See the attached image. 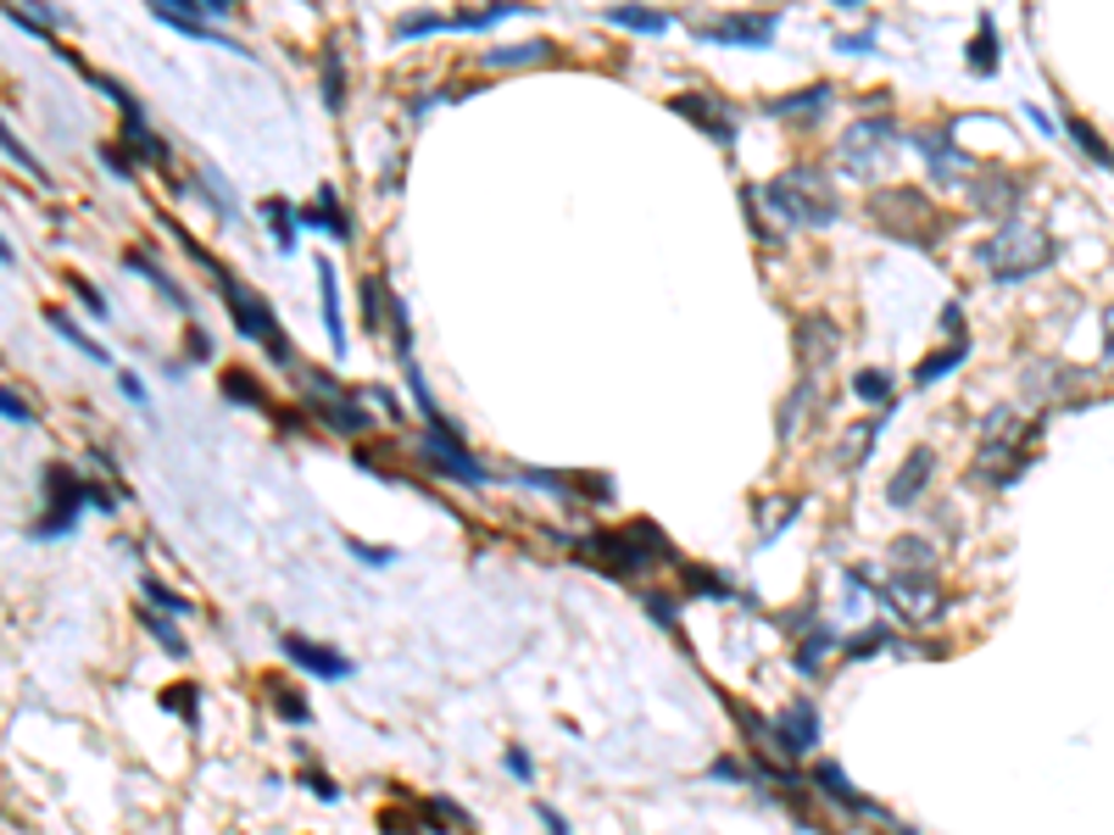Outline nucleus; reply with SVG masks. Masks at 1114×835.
I'll return each instance as SVG.
<instances>
[{
    "label": "nucleus",
    "instance_id": "obj_1",
    "mask_svg": "<svg viewBox=\"0 0 1114 835\" xmlns=\"http://www.w3.org/2000/svg\"><path fill=\"white\" fill-rule=\"evenodd\" d=\"M569 546H574V557L585 569H602L613 580H635V574H646L658 563H680L674 541L658 524H646V519H630V524H613V530H591V535H580Z\"/></svg>",
    "mask_w": 1114,
    "mask_h": 835
},
{
    "label": "nucleus",
    "instance_id": "obj_2",
    "mask_svg": "<svg viewBox=\"0 0 1114 835\" xmlns=\"http://www.w3.org/2000/svg\"><path fill=\"white\" fill-rule=\"evenodd\" d=\"M759 195H764V207H770L781 223H792V229H831L836 212H842V207L831 201L825 173H814V168H792V173L770 179Z\"/></svg>",
    "mask_w": 1114,
    "mask_h": 835
},
{
    "label": "nucleus",
    "instance_id": "obj_3",
    "mask_svg": "<svg viewBox=\"0 0 1114 835\" xmlns=\"http://www.w3.org/2000/svg\"><path fill=\"white\" fill-rule=\"evenodd\" d=\"M218 295H223V306H229V318H234V329H240V340H257L279 368H301V356H295V345L279 334V318H273V306L257 295V290H245L234 273H223L218 279Z\"/></svg>",
    "mask_w": 1114,
    "mask_h": 835
},
{
    "label": "nucleus",
    "instance_id": "obj_4",
    "mask_svg": "<svg viewBox=\"0 0 1114 835\" xmlns=\"http://www.w3.org/2000/svg\"><path fill=\"white\" fill-rule=\"evenodd\" d=\"M997 284H1020V279H1036L1047 262H1053V240L1036 234V229H1020V223H1003L992 240H981L975 251Z\"/></svg>",
    "mask_w": 1114,
    "mask_h": 835
},
{
    "label": "nucleus",
    "instance_id": "obj_5",
    "mask_svg": "<svg viewBox=\"0 0 1114 835\" xmlns=\"http://www.w3.org/2000/svg\"><path fill=\"white\" fill-rule=\"evenodd\" d=\"M84 507H90V480H79L73 469L51 463L46 469V513L29 524V541H68L79 530Z\"/></svg>",
    "mask_w": 1114,
    "mask_h": 835
},
{
    "label": "nucleus",
    "instance_id": "obj_6",
    "mask_svg": "<svg viewBox=\"0 0 1114 835\" xmlns=\"http://www.w3.org/2000/svg\"><path fill=\"white\" fill-rule=\"evenodd\" d=\"M870 218L897 240V245H936L931 234H936V212H931V201H925V190H881L875 201H870Z\"/></svg>",
    "mask_w": 1114,
    "mask_h": 835
},
{
    "label": "nucleus",
    "instance_id": "obj_7",
    "mask_svg": "<svg viewBox=\"0 0 1114 835\" xmlns=\"http://www.w3.org/2000/svg\"><path fill=\"white\" fill-rule=\"evenodd\" d=\"M770 746L792 763V757H809L820 746V707L809 696H792L775 718H770Z\"/></svg>",
    "mask_w": 1114,
    "mask_h": 835
},
{
    "label": "nucleus",
    "instance_id": "obj_8",
    "mask_svg": "<svg viewBox=\"0 0 1114 835\" xmlns=\"http://www.w3.org/2000/svg\"><path fill=\"white\" fill-rule=\"evenodd\" d=\"M419 463H424V474H441V480H458V485H491V469L474 463V452L463 441H441L430 430L419 441Z\"/></svg>",
    "mask_w": 1114,
    "mask_h": 835
},
{
    "label": "nucleus",
    "instance_id": "obj_9",
    "mask_svg": "<svg viewBox=\"0 0 1114 835\" xmlns=\"http://www.w3.org/2000/svg\"><path fill=\"white\" fill-rule=\"evenodd\" d=\"M279 652H284L290 668H301V674H312V680H329V685L357 674V663H351L345 652H334V646H323V641H312V635H295V630L279 635Z\"/></svg>",
    "mask_w": 1114,
    "mask_h": 835
},
{
    "label": "nucleus",
    "instance_id": "obj_10",
    "mask_svg": "<svg viewBox=\"0 0 1114 835\" xmlns=\"http://www.w3.org/2000/svg\"><path fill=\"white\" fill-rule=\"evenodd\" d=\"M809 785H814L820 796H831V802H836L842 813H864V818H875V824H892V813H886L881 802H870V796H864V791H859V785L847 779V768H842L836 757L814 763V768H809Z\"/></svg>",
    "mask_w": 1114,
    "mask_h": 835
},
{
    "label": "nucleus",
    "instance_id": "obj_11",
    "mask_svg": "<svg viewBox=\"0 0 1114 835\" xmlns=\"http://www.w3.org/2000/svg\"><path fill=\"white\" fill-rule=\"evenodd\" d=\"M669 112H674V118H685L691 129H702L713 145H724V151L735 145V107H724V101H713V95H696V90H691V95H674V101H669Z\"/></svg>",
    "mask_w": 1114,
    "mask_h": 835
},
{
    "label": "nucleus",
    "instance_id": "obj_12",
    "mask_svg": "<svg viewBox=\"0 0 1114 835\" xmlns=\"http://www.w3.org/2000/svg\"><path fill=\"white\" fill-rule=\"evenodd\" d=\"M691 34H696V40H707V46H747V51H764V46L775 40V18H770V12L719 18V23H696Z\"/></svg>",
    "mask_w": 1114,
    "mask_h": 835
},
{
    "label": "nucleus",
    "instance_id": "obj_13",
    "mask_svg": "<svg viewBox=\"0 0 1114 835\" xmlns=\"http://www.w3.org/2000/svg\"><path fill=\"white\" fill-rule=\"evenodd\" d=\"M892 134H897V123H892V118H859V123L842 134V162H847L853 173H870V168L886 157Z\"/></svg>",
    "mask_w": 1114,
    "mask_h": 835
},
{
    "label": "nucleus",
    "instance_id": "obj_14",
    "mask_svg": "<svg viewBox=\"0 0 1114 835\" xmlns=\"http://www.w3.org/2000/svg\"><path fill=\"white\" fill-rule=\"evenodd\" d=\"M931 474H936V452H931V446H914V452L903 457V469L886 480V507L914 513V502L931 491Z\"/></svg>",
    "mask_w": 1114,
    "mask_h": 835
},
{
    "label": "nucleus",
    "instance_id": "obj_15",
    "mask_svg": "<svg viewBox=\"0 0 1114 835\" xmlns=\"http://www.w3.org/2000/svg\"><path fill=\"white\" fill-rule=\"evenodd\" d=\"M118 145H123L134 162L162 168V173H168V162H173V157H168V140L145 123V107H129V112H123V134H118Z\"/></svg>",
    "mask_w": 1114,
    "mask_h": 835
},
{
    "label": "nucleus",
    "instance_id": "obj_16",
    "mask_svg": "<svg viewBox=\"0 0 1114 835\" xmlns=\"http://www.w3.org/2000/svg\"><path fill=\"white\" fill-rule=\"evenodd\" d=\"M970 207H975V212H992V218H1003V223H1014V212H1020V179L986 168V173L970 184Z\"/></svg>",
    "mask_w": 1114,
    "mask_h": 835
},
{
    "label": "nucleus",
    "instance_id": "obj_17",
    "mask_svg": "<svg viewBox=\"0 0 1114 835\" xmlns=\"http://www.w3.org/2000/svg\"><path fill=\"white\" fill-rule=\"evenodd\" d=\"M914 151L925 157V168L936 179H959V168H970V157L953 145V123L947 129H914Z\"/></svg>",
    "mask_w": 1114,
    "mask_h": 835
},
{
    "label": "nucleus",
    "instance_id": "obj_18",
    "mask_svg": "<svg viewBox=\"0 0 1114 835\" xmlns=\"http://www.w3.org/2000/svg\"><path fill=\"white\" fill-rule=\"evenodd\" d=\"M831 101H836V90H831V84H809V90L775 95V101H770L764 112H770V118H781V123H820Z\"/></svg>",
    "mask_w": 1114,
    "mask_h": 835
},
{
    "label": "nucleus",
    "instance_id": "obj_19",
    "mask_svg": "<svg viewBox=\"0 0 1114 835\" xmlns=\"http://www.w3.org/2000/svg\"><path fill=\"white\" fill-rule=\"evenodd\" d=\"M301 229H318V234H329V240H351V218H345V207H340V190L334 184H323L318 190V201L301 212Z\"/></svg>",
    "mask_w": 1114,
    "mask_h": 835
},
{
    "label": "nucleus",
    "instance_id": "obj_20",
    "mask_svg": "<svg viewBox=\"0 0 1114 835\" xmlns=\"http://www.w3.org/2000/svg\"><path fill=\"white\" fill-rule=\"evenodd\" d=\"M558 51H552V40H519V46H502V51H485L480 57V68L485 73H513V68H546Z\"/></svg>",
    "mask_w": 1114,
    "mask_h": 835
},
{
    "label": "nucleus",
    "instance_id": "obj_21",
    "mask_svg": "<svg viewBox=\"0 0 1114 835\" xmlns=\"http://www.w3.org/2000/svg\"><path fill=\"white\" fill-rule=\"evenodd\" d=\"M836 345H842V334H836V323L831 318H803L797 323V356H803V368L814 373L820 362H831L836 356Z\"/></svg>",
    "mask_w": 1114,
    "mask_h": 835
},
{
    "label": "nucleus",
    "instance_id": "obj_22",
    "mask_svg": "<svg viewBox=\"0 0 1114 835\" xmlns=\"http://www.w3.org/2000/svg\"><path fill=\"white\" fill-rule=\"evenodd\" d=\"M881 430H886V418H859V424L842 435V446H836V469H842V474H859V469H864V457L875 452Z\"/></svg>",
    "mask_w": 1114,
    "mask_h": 835
},
{
    "label": "nucleus",
    "instance_id": "obj_23",
    "mask_svg": "<svg viewBox=\"0 0 1114 835\" xmlns=\"http://www.w3.org/2000/svg\"><path fill=\"white\" fill-rule=\"evenodd\" d=\"M680 580H685V591L702 596V602H753L747 591H735L724 574H713V569H702V563H680Z\"/></svg>",
    "mask_w": 1114,
    "mask_h": 835
},
{
    "label": "nucleus",
    "instance_id": "obj_24",
    "mask_svg": "<svg viewBox=\"0 0 1114 835\" xmlns=\"http://www.w3.org/2000/svg\"><path fill=\"white\" fill-rule=\"evenodd\" d=\"M318 284H323V334L334 345V362L345 356V318H340V295H334V262L318 256Z\"/></svg>",
    "mask_w": 1114,
    "mask_h": 835
},
{
    "label": "nucleus",
    "instance_id": "obj_25",
    "mask_svg": "<svg viewBox=\"0 0 1114 835\" xmlns=\"http://www.w3.org/2000/svg\"><path fill=\"white\" fill-rule=\"evenodd\" d=\"M602 23H613V29H630V34H669V12L635 7V0H619V7H608V12H602Z\"/></svg>",
    "mask_w": 1114,
    "mask_h": 835
},
{
    "label": "nucleus",
    "instance_id": "obj_26",
    "mask_svg": "<svg viewBox=\"0 0 1114 835\" xmlns=\"http://www.w3.org/2000/svg\"><path fill=\"white\" fill-rule=\"evenodd\" d=\"M831 652H842V635H836L831 624H820V630H809V635H803V646L792 652V663H797V674H809V680H814V674L825 668V657H831Z\"/></svg>",
    "mask_w": 1114,
    "mask_h": 835
},
{
    "label": "nucleus",
    "instance_id": "obj_27",
    "mask_svg": "<svg viewBox=\"0 0 1114 835\" xmlns=\"http://www.w3.org/2000/svg\"><path fill=\"white\" fill-rule=\"evenodd\" d=\"M223 401H234V406H257V412H273V401H268V390H262V379L257 373H245V368H223Z\"/></svg>",
    "mask_w": 1114,
    "mask_h": 835
},
{
    "label": "nucleus",
    "instance_id": "obj_28",
    "mask_svg": "<svg viewBox=\"0 0 1114 835\" xmlns=\"http://www.w3.org/2000/svg\"><path fill=\"white\" fill-rule=\"evenodd\" d=\"M391 301H397V290L380 279V273H368L362 279V318H368V329H391Z\"/></svg>",
    "mask_w": 1114,
    "mask_h": 835
},
{
    "label": "nucleus",
    "instance_id": "obj_29",
    "mask_svg": "<svg viewBox=\"0 0 1114 835\" xmlns=\"http://www.w3.org/2000/svg\"><path fill=\"white\" fill-rule=\"evenodd\" d=\"M123 262H129L134 273H145V279H151V284L162 290V301H168L173 312H190V295H184V290L173 284V273H168V268H157V262H151L145 251H123Z\"/></svg>",
    "mask_w": 1114,
    "mask_h": 835
},
{
    "label": "nucleus",
    "instance_id": "obj_30",
    "mask_svg": "<svg viewBox=\"0 0 1114 835\" xmlns=\"http://www.w3.org/2000/svg\"><path fill=\"white\" fill-rule=\"evenodd\" d=\"M140 624H145V635H151V641H157V646H162V652H168V657H179V663H184V657H190V641H184V635H179V624H173V618H168V613H157V607H151V602H145V607H140Z\"/></svg>",
    "mask_w": 1114,
    "mask_h": 835
},
{
    "label": "nucleus",
    "instance_id": "obj_31",
    "mask_svg": "<svg viewBox=\"0 0 1114 835\" xmlns=\"http://www.w3.org/2000/svg\"><path fill=\"white\" fill-rule=\"evenodd\" d=\"M46 323H51V329H57V334H62V340H68L73 351H84L90 362H112V351H107L101 340H90V334H84V329H79V323H73V318H68L62 306H46Z\"/></svg>",
    "mask_w": 1114,
    "mask_h": 835
},
{
    "label": "nucleus",
    "instance_id": "obj_32",
    "mask_svg": "<svg viewBox=\"0 0 1114 835\" xmlns=\"http://www.w3.org/2000/svg\"><path fill=\"white\" fill-rule=\"evenodd\" d=\"M964 356H970V340H964V334H959V340H953V345H942V351H931V356H925V362H920V368H914V384H936V379H947V373H953V368H959V362H964Z\"/></svg>",
    "mask_w": 1114,
    "mask_h": 835
},
{
    "label": "nucleus",
    "instance_id": "obj_33",
    "mask_svg": "<svg viewBox=\"0 0 1114 835\" xmlns=\"http://www.w3.org/2000/svg\"><path fill=\"white\" fill-rule=\"evenodd\" d=\"M268 685V702H273V713L284 718V724H312V707H307V696L295 691V685H284V680H262Z\"/></svg>",
    "mask_w": 1114,
    "mask_h": 835
},
{
    "label": "nucleus",
    "instance_id": "obj_34",
    "mask_svg": "<svg viewBox=\"0 0 1114 835\" xmlns=\"http://www.w3.org/2000/svg\"><path fill=\"white\" fill-rule=\"evenodd\" d=\"M1064 134L1081 145V157H1086V162H1097V168H1108V173H1114V151L1103 145V134H1097L1086 118H1064Z\"/></svg>",
    "mask_w": 1114,
    "mask_h": 835
},
{
    "label": "nucleus",
    "instance_id": "obj_35",
    "mask_svg": "<svg viewBox=\"0 0 1114 835\" xmlns=\"http://www.w3.org/2000/svg\"><path fill=\"white\" fill-rule=\"evenodd\" d=\"M897 652V635H892V624H870V630H859V635H847L842 641V657L847 663H859V657H875V652Z\"/></svg>",
    "mask_w": 1114,
    "mask_h": 835
},
{
    "label": "nucleus",
    "instance_id": "obj_36",
    "mask_svg": "<svg viewBox=\"0 0 1114 835\" xmlns=\"http://www.w3.org/2000/svg\"><path fill=\"white\" fill-rule=\"evenodd\" d=\"M262 218L273 223V245H279V251H295V229H301V212H290V201L268 195V201H262Z\"/></svg>",
    "mask_w": 1114,
    "mask_h": 835
},
{
    "label": "nucleus",
    "instance_id": "obj_37",
    "mask_svg": "<svg viewBox=\"0 0 1114 835\" xmlns=\"http://www.w3.org/2000/svg\"><path fill=\"white\" fill-rule=\"evenodd\" d=\"M140 591H145V602H151L157 613H168V618H190V613H195V602H184V596H179L173 585H162L157 574H145Z\"/></svg>",
    "mask_w": 1114,
    "mask_h": 835
},
{
    "label": "nucleus",
    "instance_id": "obj_38",
    "mask_svg": "<svg viewBox=\"0 0 1114 835\" xmlns=\"http://www.w3.org/2000/svg\"><path fill=\"white\" fill-rule=\"evenodd\" d=\"M157 707H162V713H179V718L195 730V724H201V685H173V691L157 696Z\"/></svg>",
    "mask_w": 1114,
    "mask_h": 835
},
{
    "label": "nucleus",
    "instance_id": "obj_39",
    "mask_svg": "<svg viewBox=\"0 0 1114 835\" xmlns=\"http://www.w3.org/2000/svg\"><path fill=\"white\" fill-rule=\"evenodd\" d=\"M970 68H975L981 79L997 68V23H992V18H981V29H975V40H970Z\"/></svg>",
    "mask_w": 1114,
    "mask_h": 835
},
{
    "label": "nucleus",
    "instance_id": "obj_40",
    "mask_svg": "<svg viewBox=\"0 0 1114 835\" xmlns=\"http://www.w3.org/2000/svg\"><path fill=\"white\" fill-rule=\"evenodd\" d=\"M853 395L870 401V406H892V373H886V368H864V373H853Z\"/></svg>",
    "mask_w": 1114,
    "mask_h": 835
},
{
    "label": "nucleus",
    "instance_id": "obj_41",
    "mask_svg": "<svg viewBox=\"0 0 1114 835\" xmlns=\"http://www.w3.org/2000/svg\"><path fill=\"white\" fill-rule=\"evenodd\" d=\"M323 107H329V112H345V62H340V51L323 57Z\"/></svg>",
    "mask_w": 1114,
    "mask_h": 835
},
{
    "label": "nucleus",
    "instance_id": "obj_42",
    "mask_svg": "<svg viewBox=\"0 0 1114 835\" xmlns=\"http://www.w3.org/2000/svg\"><path fill=\"white\" fill-rule=\"evenodd\" d=\"M724 707H730V718L741 724V735H747L753 746H770V718H759L747 702H735V696H724Z\"/></svg>",
    "mask_w": 1114,
    "mask_h": 835
},
{
    "label": "nucleus",
    "instance_id": "obj_43",
    "mask_svg": "<svg viewBox=\"0 0 1114 835\" xmlns=\"http://www.w3.org/2000/svg\"><path fill=\"white\" fill-rule=\"evenodd\" d=\"M340 541H345V552H351L362 569H391V563L402 557L397 546H374V541H357V535H340Z\"/></svg>",
    "mask_w": 1114,
    "mask_h": 835
},
{
    "label": "nucleus",
    "instance_id": "obj_44",
    "mask_svg": "<svg viewBox=\"0 0 1114 835\" xmlns=\"http://www.w3.org/2000/svg\"><path fill=\"white\" fill-rule=\"evenodd\" d=\"M641 613H646L658 630H680V602H674L669 591H646V596H641Z\"/></svg>",
    "mask_w": 1114,
    "mask_h": 835
},
{
    "label": "nucleus",
    "instance_id": "obj_45",
    "mask_svg": "<svg viewBox=\"0 0 1114 835\" xmlns=\"http://www.w3.org/2000/svg\"><path fill=\"white\" fill-rule=\"evenodd\" d=\"M419 807H424V813H435V829H469V813H463L452 796H424Z\"/></svg>",
    "mask_w": 1114,
    "mask_h": 835
},
{
    "label": "nucleus",
    "instance_id": "obj_46",
    "mask_svg": "<svg viewBox=\"0 0 1114 835\" xmlns=\"http://www.w3.org/2000/svg\"><path fill=\"white\" fill-rule=\"evenodd\" d=\"M892 557H897L903 569H936V557H931V541H914V535L892 541Z\"/></svg>",
    "mask_w": 1114,
    "mask_h": 835
},
{
    "label": "nucleus",
    "instance_id": "obj_47",
    "mask_svg": "<svg viewBox=\"0 0 1114 835\" xmlns=\"http://www.w3.org/2000/svg\"><path fill=\"white\" fill-rule=\"evenodd\" d=\"M707 779H719V785H741V779H759V774H753L747 757H713V763H707Z\"/></svg>",
    "mask_w": 1114,
    "mask_h": 835
},
{
    "label": "nucleus",
    "instance_id": "obj_48",
    "mask_svg": "<svg viewBox=\"0 0 1114 835\" xmlns=\"http://www.w3.org/2000/svg\"><path fill=\"white\" fill-rule=\"evenodd\" d=\"M68 290H73V295H79V301H84V306H90V318H112V301H107V295H101V290H96V284H90V279H79V273H68Z\"/></svg>",
    "mask_w": 1114,
    "mask_h": 835
},
{
    "label": "nucleus",
    "instance_id": "obj_49",
    "mask_svg": "<svg viewBox=\"0 0 1114 835\" xmlns=\"http://www.w3.org/2000/svg\"><path fill=\"white\" fill-rule=\"evenodd\" d=\"M0 140H7V157H12V162H18V168H23L29 179H40V184H46V168L34 162V151H29V145H23V140H18L12 129H7V134H0Z\"/></svg>",
    "mask_w": 1114,
    "mask_h": 835
},
{
    "label": "nucleus",
    "instance_id": "obj_50",
    "mask_svg": "<svg viewBox=\"0 0 1114 835\" xmlns=\"http://www.w3.org/2000/svg\"><path fill=\"white\" fill-rule=\"evenodd\" d=\"M0 412H7V424H23V430L34 424V406H29V401H23V395L12 390V384L0 390Z\"/></svg>",
    "mask_w": 1114,
    "mask_h": 835
},
{
    "label": "nucleus",
    "instance_id": "obj_51",
    "mask_svg": "<svg viewBox=\"0 0 1114 835\" xmlns=\"http://www.w3.org/2000/svg\"><path fill=\"white\" fill-rule=\"evenodd\" d=\"M101 168H107V173H118V179H134V157H129L118 140H112V145H101Z\"/></svg>",
    "mask_w": 1114,
    "mask_h": 835
},
{
    "label": "nucleus",
    "instance_id": "obj_52",
    "mask_svg": "<svg viewBox=\"0 0 1114 835\" xmlns=\"http://www.w3.org/2000/svg\"><path fill=\"white\" fill-rule=\"evenodd\" d=\"M502 763H508V774H513L519 785H530V779H535V757H530L524 746H508V752H502Z\"/></svg>",
    "mask_w": 1114,
    "mask_h": 835
},
{
    "label": "nucleus",
    "instance_id": "obj_53",
    "mask_svg": "<svg viewBox=\"0 0 1114 835\" xmlns=\"http://www.w3.org/2000/svg\"><path fill=\"white\" fill-rule=\"evenodd\" d=\"M301 785H307V791H312L323 807H334V802H340V785H334L329 774H318V768H307V774H301Z\"/></svg>",
    "mask_w": 1114,
    "mask_h": 835
},
{
    "label": "nucleus",
    "instance_id": "obj_54",
    "mask_svg": "<svg viewBox=\"0 0 1114 835\" xmlns=\"http://www.w3.org/2000/svg\"><path fill=\"white\" fill-rule=\"evenodd\" d=\"M380 835H430V824H408V813L385 807V813H380Z\"/></svg>",
    "mask_w": 1114,
    "mask_h": 835
},
{
    "label": "nucleus",
    "instance_id": "obj_55",
    "mask_svg": "<svg viewBox=\"0 0 1114 835\" xmlns=\"http://www.w3.org/2000/svg\"><path fill=\"white\" fill-rule=\"evenodd\" d=\"M535 818H541V829H546V835H574V829H569V818H563L552 802H535Z\"/></svg>",
    "mask_w": 1114,
    "mask_h": 835
},
{
    "label": "nucleus",
    "instance_id": "obj_56",
    "mask_svg": "<svg viewBox=\"0 0 1114 835\" xmlns=\"http://www.w3.org/2000/svg\"><path fill=\"white\" fill-rule=\"evenodd\" d=\"M836 51H842V57H864V51H875V34H842Z\"/></svg>",
    "mask_w": 1114,
    "mask_h": 835
},
{
    "label": "nucleus",
    "instance_id": "obj_57",
    "mask_svg": "<svg viewBox=\"0 0 1114 835\" xmlns=\"http://www.w3.org/2000/svg\"><path fill=\"white\" fill-rule=\"evenodd\" d=\"M184 351H190L195 362H207V356H212V340H207L201 329H190V334H184Z\"/></svg>",
    "mask_w": 1114,
    "mask_h": 835
},
{
    "label": "nucleus",
    "instance_id": "obj_58",
    "mask_svg": "<svg viewBox=\"0 0 1114 835\" xmlns=\"http://www.w3.org/2000/svg\"><path fill=\"white\" fill-rule=\"evenodd\" d=\"M118 390H123L134 406H145V384H140V373H118Z\"/></svg>",
    "mask_w": 1114,
    "mask_h": 835
},
{
    "label": "nucleus",
    "instance_id": "obj_59",
    "mask_svg": "<svg viewBox=\"0 0 1114 835\" xmlns=\"http://www.w3.org/2000/svg\"><path fill=\"white\" fill-rule=\"evenodd\" d=\"M1103 362L1114 368V306H1103Z\"/></svg>",
    "mask_w": 1114,
    "mask_h": 835
},
{
    "label": "nucleus",
    "instance_id": "obj_60",
    "mask_svg": "<svg viewBox=\"0 0 1114 835\" xmlns=\"http://www.w3.org/2000/svg\"><path fill=\"white\" fill-rule=\"evenodd\" d=\"M942 329H947V334H964V312H959V301L942 306Z\"/></svg>",
    "mask_w": 1114,
    "mask_h": 835
},
{
    "label": "nucleus",
    "instance_id": "obj_61",
    "mask_svg": "<svg viewBox=\"0 0 1114 835\" xmlns=\"http://www.w3.org/2000/svg\"><path fill=\"white\" fill-rule=\"evenodd\" d=\"M201 7H207V18H229V12L240 7V0H201Z\"/></svg>",
    "mask_w": 1114,
    "mask_h": 835
},
{
    "label": "nucleus",
    "instance_id": "obj_62",
    "mask_svg": "<svg viewBox=\"0 0 1114 835\" xmlns=\"http://www.w3.org/2000/svg\"><path fill=\"white\" fill-rule=\"evenodd\" d=\"M1025 118H1031V123H1036V129H1042V134H1053V118H1047V112H1042V107H1025Z\"/></svg>",
    "mask_w": 1114,
    "mask_h": 835
},
{
    "label": "nucleus",
    "instance_id": "obj_63",
    "mask_svg": "<svg viewBox=\"0 0 1114 835\" xmlns=\"http://www.w3.org/2000/svg\"><path fill=\"white\" fill-rule=\"evenodd\" d=\"M831 7H864V0H831Z\"/></svg>",
    "mask_w": 1114,
    "mask_h": 835
},
{
    "label": "nucleus",
    "instance_id": "obj_64",
    "mask_svg": "<svg viewBox=\"0 0 1114 835\" xmlns=\"http://www.w3.org/2000/svg\"><path fill=\"white\" fill-rule=\"evenodd\" d=\"M892 835H914V829H892Z\"/></svg>",
    "mask_w": 1114,
    "mask_h": 835
}]
</instances>
